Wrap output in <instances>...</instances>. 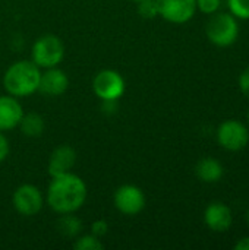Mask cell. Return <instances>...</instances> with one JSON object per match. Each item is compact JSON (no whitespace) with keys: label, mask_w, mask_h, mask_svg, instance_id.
Masks as SVG:
<instances>
[{"label":"cell","mask_w":249,"mask_h":250,"mask_svg":"<svg viewBox=\"0 0 249 250\" xmlns=\"http://www.w3.org/2000/svg\"><path fill=\"white\" fill-rule=\"evenodd\" d=\"M87 185L75 173L51 177L47 188V204L56 214H70L81 209L87 201Z\"/></svg>","instance_id":"obj_1"},{"label":"cell","mask_w":249,"mask_h":250,"mask_svg":"<svg viewBox=\"0 0 249 250\" xmlns=\"http://www.w3.org/2000/svg\"><path fill=\"white\" fill-rule=\"evenodd\" d=\"M41 69L32 60L12 63L3 75V86L9 95L16 98L29 97L38 91Z\"/></svg>","instance_id":"obj_2"},{"label":"cell","mask_w":249,"mask_h":250,"mask_svg":"<svg viewBox=\"0 0 249 250\" xmlns=\"http://www.w3.org/2000/svg\"><path fill=\"white\" fill-rule=\"evenodd\" d=\"M205 34L211 44L216 47H230L239 38V22L232 13L216 12L210 15L205 25Z\"/></svg>","instance_id":"obj_3"},{"label":"cell","mask_w":249,"mask_h":250,"mask_svg":"<svg viewBox=\"0 0 249 250\" xmlns=\"http://www.w3.org/2000/svg\"><path fill=\"white\" fill-rule=\"evenodd\" d=\"M65 57L63 41L53 34H45L37 38L31 47V60L40 69L56 67Z\"/></svg>","instance_id":"obj_4"},{"label":"cell","mask_w":249,"mask_h":250,"mask_svg":"<svg viewBox=\"0 0 249 250\" xmlns=\"http://www.w3.org/2000/svg\"><path fill=\"white\" fill-rule=\"evenodd\" d=\"M126 89L123 76L113 69L100 70L92 79V91L101 101H117Z\"/></svg>","instance_id":"obj_5"},{"label":"cell","mask_w":249,"mask_h":250,"mask_svg":"<svg viewBox=\"0 0 249 250\" xmlns=\"http://www.w3.org/2000/svg\"><path fill=\"white\" fill-rule=\"evenodd\" d=\"M216 138L223 149L238 152L247 148L249 144V129L242 122L236 119H229L219 126Z\"/></svg>","instance_id":"obj_6"},{"label":"cell","mask_w":249,"mask_h":250,"mask_svg":"<svg viewBox=\"0 0 249 250\" xmlns=\"http://www.w3.org/2000/svg\"><path fill=\"white\" fill-rule=\"evenodd\" d=\"M113 204L120 214L134 217L145 208L147 199L141 188L135 185H122L113 195Z\"/></svg>","instance_id":"obj_7"},{"label":"cell","mask_w":249,"mask_h":250,"mask_svg":"<svg viewBox=\"0 0 249 250\" xmlns=\"http://www.w3.org/2000/svg\"><path fill=\"white\" fill-rule=\"evenodd\" d=\"M12 204L16 212L22 217H34L43 209L44 198L37 186L25 183L13 192Z\"/></svg>","instance_id":"obj_8"},{"label":"cell","mask_w":249,"mask_h":250,"mask_svg":"<svg viewBox=\"0 0 249 250\" xmlns=\"http://www.w3.org/2000/svg\"><path fill=\"white\" fill-rule=\"evenodd\" d=\"M158 16L170 23H186L197 12V0H156Z\"/></svg>","instance_id":"obj_9"},{"label":"cell","mask_w":249,"mask_h":250,"mask_svg":"<svg viewBox=\"0 0 249 250\" xmlns=\"http://www.w3.org/2000/svg\"><path fill=\"white\" fill-rule=\"evenodd\" d=\"M232 223H233L232 209L220 201L211 202L204 211V224L207 226V229H210L214 233L227 231L232 227Z\"/></svg>","instance_id":"obj_10"},{"label":"cell","mask_w":249,"mask_h":250,"mask_svg":"<svg viewBox=\"0 0 249 250\" xmlns=\"http://www.w3.org/2000/svg\"><path fill=\"white\" fill-rule=\"evenodd\" d=\"M69 86V76L65 70L56 67H48L45 72H41L38 92L45 97H59L66 92Z\"/></svg>","instance_id":"obj_11"},{"label":"cell","mask_w":249,"mask_h":250,"mask_svg":"<svg viewBox=\"0 0 249 250\" xmlns=\"http://www.w3.org/2000/svg\"><path fill=\"white\" fill-rule=\"evenodd\" d=\"M22 104L13 95H0V132L12 130L19 126L23 116Z\"/></svg>","instance_id":"obj_12"},{"label":"cell","mask_w":249,"mask_h":250,"mask_svg":"<svg viewBox=\"0 0 249 250\" xmlns=\"http://www.w3.org/2000/svg\"><path fill=\"white\" fill-rule=\"evenodd\" d=\"M76 163V152L70 145H59L50 155L48 174L50 177L70 173Z\"/></svg>","instance_id":"obj_13"},{"label":"cell","mask_w":249,"mask_h":250,"mask_svg":"<svg viewBox=\"0 0 249 250\" xmlns=\"http://www.w3.org/2000/svg\"><path fill=\"white\" fill-rule=\"evenodd\" d=\"M195 174L201 182L211 185V183H217L222 180L225 174V168L219 160L213 157H205L200 160L198 164L195 166Z\"/></svg>","instance_id":"obj_14"},{"label":"cell","mask_w":249,"mask_h":250,"mask_svg":"<svg viewBox=\"0 0 249 250\" xmlns=\"http://www.w3.org/2000/svg\"><path fill=\"white\" fill-rule=\"evenodd\" d=\"M18 127L26 138H40L45 130V122L38 113H23Z\"/></svg>","instance_id":"obj_15"},{"label":"cell","mask_w":249,"mask_h":250,"mask_svg":"<svg viewBox=\"0 0 249 250\" xmlns=\"http://www.w3.org/2000/svg\"><path fill=\"white\" fill-rule=\"evenodd\" d=\"M56 226L57 231L66 239H76L82 231V223L76 215H73V212L60 214V218L57 220Z\"/></svg>","instance_id":"obj_16"},{"label":"cell","mask_w":249,"mask_h":250,"mask_svg":"<svg viewBox=\"0 0 249 250\" xmlns=\"http://www.w3.org/2000/svg\"><path fill=\"white\" fill-rule=\"evenodd\" d=\"M73 249L76 250H103L104 243L100 237L94 234H79L73 243Z\"/></svg>","instance_id":"obj_17"},{"label":"cell","mask_w":249,"mask_h":250,"mask_svg":"<svg viewBox=\"0 0 249 250\" xmlns=\"http://www.w3.org/2000/svg\"><path fill=\"white\" fill-rule=\"evenodd\" d=\"M230 13L242 21H249V0H227Z\"/></svg>","instance_id":"obj_18"},{"label":"cell","mask_w":249,"mask_h":250,"mask_svg":"<svg viewBox=\"0 0 249 250\" xmlns=\"http://www.w3.org/2000/svg\"><path fill=\"white\" fill-rule=\"evenodd\" d=\"M136 10H138V15L144 19H154L158 16L156 0H142L136 3Z\"/></svg>","instance_id":"obj_19"},{"label":"cell","mask_w":249,"mask_h":250,"mask_svg":"<svg viewBox=\"0 0 249 250\" xmlns=\"http://www.w3.org/2000/svg\"><path fill=\"white\" fill-rule=\"evenodd\" d=\"M220 6H222V0H197V10L205 15H213L219 12Z\"/></svg>","instance_id":"obj_20"},{"label":"cell","mask_w":249,"mask_h":250,"mask_svg":"<svg viewBox=\"0 0 249 250\" xmlns=\"http://www.w3.org/2000/svg\"><path fill=\"white\" fill-rule=\"evenodd\" d=\"M109 233V224L104 220H97L91 224V234L97 236V237H104Z\"/></svg>","instance_id":"obj_21"},{"label":"cell","mask_w":249,"mask_h":250,"mask_svg":"<svg viewBox=\"0 0 249 250\" xmlns=\"http://www.w3.org/2000/svg\"><path fill=\"white\" fill-rule=\"evenodd\" d=\"M238 83H239L241 92H242L245 97H248L249 98V66L248 67H245V69L241 72L239 79H238Z\"/></svg>","instance_id":"obj_22"},{"label":"cell","mask_w":249,"mask_h":250,"mask_svg":"<svg viewBox=\"0 0 249 250\" xmlns=\"http://www.w3.org/2000/svg\"><path fill=\"white\" fill-rule=\"evenodd\" d=\"M9 151H10V146H9V141L7 138L0 132V163L4 161L9 155Z\"/></svg>","instance_id":"obj_23"},{"label":"cell","mask_w":249,"mask_h":250,"mask_svg":"<svg viewBox=\"0 0 249 250\" xmlns=\"http://www.w3.org/2000/svg\"><path fill=\"white\" fill-rule=\"evenodd\" d=\"M233 249L235 250H249V236L248 237H242V239H239V240L235 243Z\"/></svg>","instance_id":"obj_24"},{"label":"cell","mask_w":249,"mask_h":250,"mask_svg":"<svg viewBox=\"0 0 249 250\" xmlns=\"http://www.w3.org/2000/svg\"><path fill=\"white\" fill-rule=\"evenodd\" d=\"M247 221H248V224H249V208H248V211H247Z\"/></svg>","instance_id":"obj_25"},{"label":"cell","mask_w":249,"mask_h":250,"mask_svg":"<svg viewBox=\"0 0 249 250\" xmlns=\"http://www.w3.org/2000/svg\"><path fill=\"white\" fill-rule=\"evenodd\" d=\"M247 119H248V123H249V110H248V113H247Z\"/></svg>","instance_id":"obj_26"},{"label":"cell","mask_w":249,"mask_h":250,"mask_svg":"<svg viewBox=\"0 0 249 250\" xmlns=\"http://www.w3.org/2000/svg\"><path fill=\"white\" fill-rule=\"evenodd\" d=\"M132 1H135V3H139V1H142V0H132Z\"/></svg>","instance_id":"obj_27"}]
</instances>
